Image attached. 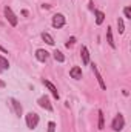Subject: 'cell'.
Returning a JSON list of instances; mask_svg holds the SVG:
<instances>
[{"mask_svg": "<svg viewBox=\"0 0 131 132\" xmlns=\"http://www.w3.org/2000/svg\"><path fill=\"white\" fill-rule=\"evenodd\" d=\"M0 51H2V52H5V54H6V52H8V51H6V49H5V48H3V46H0Z\"/></svg>", "mask_w": 131, "mask_h": 132, "instance_id": "23", "label": "cell"}, {"mask_svg": "<svg viewBox=\"0 0 131 132\" xmlns=\"http://www.w3.org/2000/svg\"><path fill=\"white\" fill-rule=\"evenodd\" d=\"M11 108H12V111H14V114L17 115V117H22V112H23V108H22V104H20V101L16 98H11Z\"/></svg>", "mask_w": 131, "mask_h": 132, "instance_id": "5", "label": "cell"}, {"mask_svg": "<svg viewBox=\"0 0 131 132\" xmlns=\"http://www.w3.org/2000/svg\"><path fill=\"white\" fill-rule=\"evenodd\" d=\"M69 75H71L72 78H76V80H80V78H82V69H80V66H74V68H71Z\"/></svg>", "mask_w": 131, "mask_h": 132, "instance_id": "12", "label": "cell"}, {"mask_svg": "<svg viewBox=\"0 0 131 132\" xmlns=\"http://www.w3.org/2000/svg\"><path fill=\"white\" fill-rule=\"evenodd\" d=\"M123 126H125V118H123L122 114H117V115L114 117L113 123H111V128H113L114 132H120L123 129Z\"/></svg>", "mask_w": 131, "mask_h": 132, "instance_id": "1", "label": "cell"}, {"mask_svg": "<svg viewBox=\"0 0 131 132\" xmlns=\"http://www.w3.org/2000/svg\"><path fill=\"white\" fill-rule=\"evenodd\" d=\"M106 42H108V45L113 49L116 48V43H114V38H113V28L111 26H106Z\"/></svg>", "mask_w": 131, "mask_h": 132, "instance_id": "11", "label": "cell"}, {"mask_svg": "<svg viewBox=\"0 0 131 132\" xmlns=\"http://www.w3.org/2000/svg\"><path fill=\"white\" fill-rule=\"evenodd\" d=\"M42 38H43V42L46 43V45H49V46H53L54 45V38H53V35L48 32H42Z\"/></svg>", "mask_w": 131, "mask_h": 132, "instance_id": "13", "label": "cell"}, {"mask_svg": "<svg viewBox=\"0 0 131 132\" xmlns=\"http://www.w3.org/2000/svg\"><path fill=\"white\" fill-rule=\"evenodd\" d=\"M39 106L43 108V109H46L48 112H53V104L49 103V98H48L46 95H43V97L39 98Z\"/></svg>", "mask_w": 131, "mask_h": 132, "instance_id": "6", "label": "cell"}, {"mask_svg": "<svg viewBox=\"0 0 131 132\" xmlns=\"http://www.w3.org/2000/svg\"><path fill=\"white\" fill-rule=\"evenodd\" d=\"M5 17H6V20L9 22V25H11V26H17V23H19L17 15L12 12V9H11L9 6H5Z\"/></svg>", "mask_w": 131, "mask_h": 132, "instance_id": "3", "label": "cell"}, {"mask_svg": "<svg viewBox=\"0 0 131 132\" xmlns=\"http://www.w3.org/2000/svg\"><path fill=\"white\" fill-rule=\"evenodd\" d=\"M48 57H49V52L48 51H45V49H37L35 51V59L39 60V62H46L48 60Z\"/></svg>", "mask_w": 131, "mask_h": 132, "instance_id": "8", "label": "cell"}, {"mask_svg": "<svg viewBox=\"0 0 131 132\" xmlns=\"http://www.w3.org/2000/svg\"><path fill=\"white\" fill-rule=\"evenodd\" d=\"M105 128V123H103V112L99 111V129H103Z\"/></svg>", "mask_w": 131, "mask_h": 132, "instance_id": "18", "label": "cell"}, {"mask_svg": "<svg viewBox=\"0 0 131 132\" xmlns=\"http://www.w3.org/2000/svg\"><path fill=\"white\" fill-rule=\"evenodd\" d=\"M53 55H54L56 62H59V63H63V62H65V55H63L60 51H57V49H56V51L53 52Z\"/></svg>", "mask_w": 131, "mask_h": 132, "instance_id": "16", "label": "cell"}, {"mask_svg": "<svg viewBox=\"0 0 131 132\" xmlns=\"http://www.w3.org/2000/svg\"><path fill=\"white\" fill-rule=\"evenodd\" d=\"M43 85H45V86H46V88L49 89V92L53 94V97H54V98H57V100L60 98V94H59L57 88H56V86H54V85H53V83H51L49 80H43Z\"/></svg>", "mask_w": 131, "mask_h": 132, "instance_id": "7", "label": "cell"}, {"mask_svg": "<svg viewBox=\"0 0 131 132\" xmlns=\"http://www.w3.org/2000/svg\"><path fill=\"white\" fill-rule=\"evenodd\" d=\"M5 86H6V83H5V81H2V80H0V88H5Z\"/></svg>", "mask_w": 131, "mask_h": 132, "instance_id": "22", "label": "cell"}, {"mask_svg": "<svg viewBox=\"0 0 131 132\" xmlns=\"http://www.w3.org/2000/svg\"><path fill=\"white\" fill-rule=\"evenodd\" d=\"M56 131V123L54 121H49L48 123V132H54Z\"/></svg>", "mask_w": 131, "mask_h": 132, "instance_id": "19", "label": "cell"}, {"mask_svg": "<svg viewBox=\"0 0 131 132\" xmlns=\"http://www.w3.org/2000/svg\"><path fill=\"white\" fill-rule=\"evenodd\" d=\"M74 43H76V37H71V38H69V40L65 43V45H66V48H71Z\"/></svg>", "mask_w": 131, "mask_h": 132, "instance_id": "21", "label": "cell"}, {"mask_svg": "<svg viewBox=\"0 0 131 132\" xmlns=\"http://www.w3.org/2000/svg\"><path fill=\"white\" fill-rule=\"evenodd\" d=\"M93 72H94V75H96V78H97L99 86H100L102 89H106V85H105V81H103V78H102V75H100V72H99V69H97L96 65H93Z\"/></svg>", "mask_w": 131, "mask_h": 132, "instance_id": "10", "label": "cell"}, {"mask_svg": "<svg viewBox=\"0 0 131 132\" xmlns=\"http://www.w3.org/2000/svg\"><path fill=\"white\" fill-rule=\"evenodd\" d=\"M94 15H96V25H102L103 20H105V14H103L102 11L96 9V11H94Z\"/></svg>", "mask_w": 131, "mask_h": 132, "instance_id": "14", "label": "cell"}, {"mask_svg": "<svg viewBox=\"0 0 131 132\" xmlns=\"http://www.w3.org/2000/svg\"><path fill=\"white\" fill-rule=\"evenodd\" d=\"M6 69H9V62H8L5 57L0 55V72H3V71H6Z\"/></svg>", "mask_w": 131, "mask_h": 132, "instance_id": "15", "label": "cell"}, {"mask_svg": "<svg viewBox=\"0 0 131 132\" xmlns=\"http://www.w3.org/2000/svg\"><path fill=\"white\" fill-rule=\"evenodd\" d=\"M117 28H119V34H123V31H125V23H123V20L120 17L117 19Z\"/></svg>", "mask_w": 131, "mask_h": 132, "instance_id": "17", "label": "cell"}, {"mask_svg": "<svg viewBox=\"0 0 131 132\" xmlns=\"http://www.w3.org/2000/svg\"><path fill=\"white\" fill-rule=\"evenodd\" d=\"M80 57H82V63H83V65H88V63H90V51H88L86 46H82V49H80Z\"/></svg>", "mask_w": 131, "mask_h": 132, "instance_id": "9", "label": "cell"}, {"mask_svg": "<svg viewBox=\"0 0 131 132\" xmlns=\"http://www.w3.org/2000/svg\"><path fill=\"white\" fill-rule=\"evenodd\" d=\"M39 125V115L35 112H28L26 114V126L28 129H35Z\"/></svg>", "mask_w": 131, "mask_h": 132, "instance_id": "2", "label": "cell"}, {"mask_svg": "<svg viewBox=\"0 0 131 132\" xmlns=\"http://www.w3.org/2000/svg\"><path fill=\"white\" fill-rule=\"evenodd\" d=\"M53 26L56 28V29H60V28H63L66 23V19L63 14H56V15H53Z\"/></svg>", "mask_w": 131, "mask_h": 132, "instance_id": "4", "label": "cell"}, {"mask_svg": "<svg viewBox=\"0 0 131 132\" xmlns=\"http://www.w3.org/2000/svg\"><path fill=\"white\" fill-rule=\"evenodd\" d=\"M123 14H125V17H127V19H131V9L128 8V6H125V8H123Z\"/></svg>", "mask_w": 131, "mask_h": 132, "instance_id": "20", "label": "cell"}]
</instances>
